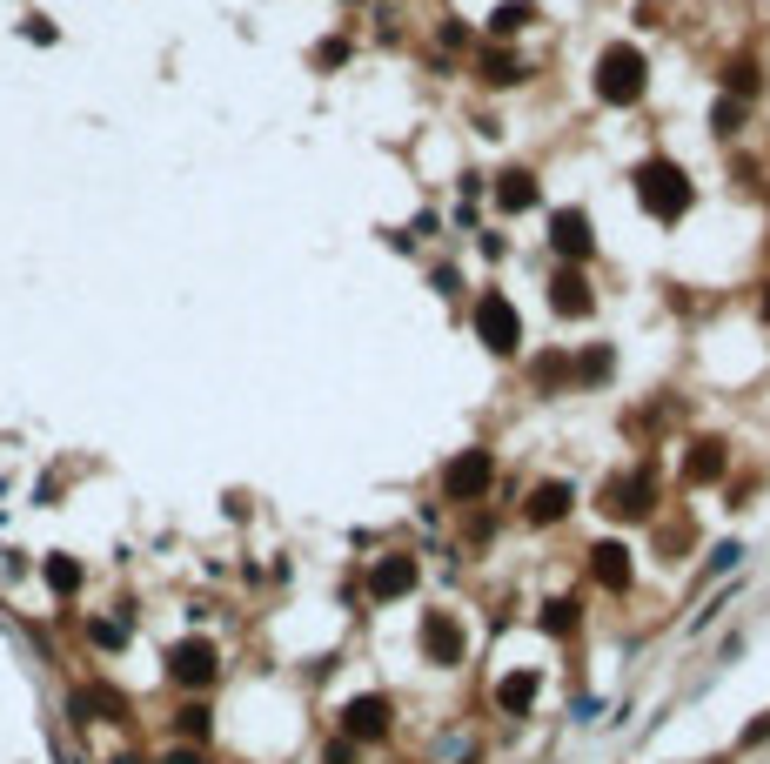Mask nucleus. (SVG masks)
<instances>
[{
    "mask_svg": "<svg viewBox=\"0 0 770 764\" xmlns=\"http://www.w3.org/2000/svg\"><path fill=\"white\" fill-rule=\"evenodd\" d=\"M637 195H643V208H650L657 222H677L683 208H690V175H683L677 161H643V168H637Z\"/></svg>",
    "mask_w": 770,
    "mask_h": 764,
    "instance_id": "f257e3e1",
    "label": "nucleus"
},
{
    "mask_svg": "<svg viewBox=\"0 0 770 764\" xmlns=\"http://www.w3.org/2000/svg\"><path fill=\"white\" fill-rule=\"evenodd\" d=\"M596 94H603V101H637L643 94V54L637 47H610V54L596 61Z\"/></svg>",
    "mask_w": 770,
    "mask_h": 764,
    "instance_id": "f03ea898",
    "label": "nucleus"
},
{
    "mask_svg": "<svg viewBox=\"0 0 770 764\" xmlns=\"http://www.w3.org/2000/svg\"><path fill=\"white\" fill-rule=\"evenodd\" d=\"M476 336H483L496 356H509V349L523 342V322L509 309V295H483V302H476Z\"/></svg>",
    "mask_w": 770,
    "mask_h": 764,
    "instance_id": "7ed1b4c3",
    "label": "nucleus"
},
{
    "mask_svg": "<svg viewBox=\"0 0 770 764\" xmlns=\"http://www.w3.org/2000/svg\"><path fill=\"white\" fill-rule=\"evenodd\" d=\"M168 677H175V684H188V691L215 684V644H208V637H188V644H175V651H168Z\"/></svg>",
    "mask_w": 770,
    "mask_h": 764,
    "instance_id": "20e7f679",
    "label": "nucleus"
},
{
    "mask_svg": "<svg viewBox=\"0 0 770 764\" xmlns=\"http://www.w3.org/2000/svg\"><path fill=\"white\" fill-rule=\"evenodd\" d=\"M650 496H657V483H650V470H630V476H616L610 490H603V510L610 517H650Z\"/></svg>",
    "mask_w": 770,
    "mask_h": 764,
    "instance_id": "39448f33",
    "label": "nucleus"
},
{
    "mask_svg": "<svg viewBox=\"0 0 770 764\" xmlns=\"http://www.w3.org/2000/svg\"><path fill=\"white\" fill-rule=\"evenodd\" d=\"M442 490L456 496V503H469V496H483L489 490V456L483 450H462L449 470H442Z\"/></svg>",
    "mask_w": 770,
    "mask_h": 764,
    "instance_id": "423d86ee",
    "label": "nucleus"
},
{
    "mask_svg": "<svg viewBox=\"0 0 770 764\" xmlns=\"http://www.w3.org/2000/svg\"><path fill=\"white\" fill-rule=\"evenodd\" d=\"M550 242H556V255L583 262V255H590V215H583V208H563L550 222Z\"/></svg>",
    "mask_w": 770,
    "mask_h": 764,
    "instance_id": "0eeeda50",
    "label": "nucleus"
},
{
    "mask_svg": "<svg viewBox=\"0 0 770 764\" xmlns=\"http://www.w3.org/2000/svg\"><path fill=\"white\" fill-rule=\"evenodd\" d=\"M409 584H416V557H382V563H375V577H369V597L389 604V597H402Z\"/></svg>",
    "mask_w": 770,
    "mask_h": 764,
    "instance_id": "6e6552de",
    "label": "nucleus"
},
{
    "mask_svg": "<svg viewBox=\"0 0 770 764\" xmlns=\"http://www.w3.org/2000/svg\"><path fill=\"white\" fill-rule=\"evenodd\" d=\"M422 651L436 657V664H456V657H462V630H456V617H442V610H436V617L422 624Z\"/></svg>",
    "mask_w": 770,
    "mask_h": 764,
    "instance_id": "1a4fd4ad",
    "label": "nucleus"
},
{
    "mask_svg": "<svg viewBox=\"0 0 770 764\" xmlns=\"http://www.w3.org/2000/svg\"><path fill=\"white\" fill-rule=\"evenodd\" d=\"M342 724H349V738H382L389 731V704L382 697H355L349 711H342Z\"/></svg>",
    "mask_w": 770,
    "mask_h": 764,
    "instance_id": "9d476101",
    "label": "nucleus"
},
{
    "mask_svg": "<svg viewBox=\"0 0 770 764\" xmlns=\"http://www.w3.org/2000/svg\"><path fill=\"white\" fill-rule=\"evenodd\" d=\"M590 557H596V584H603V590L630 584V550H623V543H596Z\"/></svg>",
    "mask_w": 770,
    "mask_h": 764,
    "instance_id": "9b49d317",
    "label": "nucleus"
},
{
    "mask_svg": "<svg viewBox=\"0 0 770 764\" xmlns=\"http://www.w3.org/2000/svg\"><path fill=\"white\" fill-rule=\"evenodd\" d=\"M550 302L563 315H590V282H583L576 269H556V295H550Z\"/></svg>",
    "mask_w": 770,
    "mask_h": 764,
    "instance_id": "f8f14e48",
    "label": "nucleus"
},
{
    "mask_svg": "<svg viewBox=\"0 0 770 764\" xmlns=\"http://www.w3.org/2000/svg\"><path fill=\"white\" fill-rule=\"evenodd\" d=\"M576 496H570V483H543V490L529 496V523H556L563 510H570Z\"/></svg>",
    "mask_w": 770,
    "mask_h": 764,
    "instance_id": "ddd939ff",
    "label": "nucleus"
},
{
    "mask_svg": "<svg viewBox=\"0 0 770 764\" xmlns=\"http://www.w3.org/2000/svg\"><path fill=\"white\" fill-rule=\"evenodd\" d=\"M496 704H503V711H529V704H536V671L503 677V684H496Z\"/></svg>",
    "mask_w": 770,
    "mask_h": 764,
    "instance_id": "4468645a",
    "label": "nucleus"
},
{
    "mask_svg": "<svg viewBox=\"0 0 770 764\" xmlns=\"http://www.w3.org/2000/svg\"><path fill=\"white\" fill-rule=\"evenodd\" d=\"M496 202H503V208H529V202H536V181H529L523 168H516V175H503V188H496Z\"/></svg>",
    "mask_w": 770,
    "mask_h": 764,
    "instance_id": "2eb2a0df",
    "label": "nucleus"
},
{
    "mask_svg": "<svg viewBox=\"0 0 770 764\" xmlns=\"http://www.w3.org/2000/svg\"><path fill=\"white\" fill-rule=\"evenodd\" d=\"M483 81H489V88H509V81H523V61H516V54H489Z\"/></svg>",
    "mask_w": 770,
    "mask_h": 764,
    "instance_id": "dca6fc26",
    "label": "nucleus"
},
{
    "mask_svg": "<svg viewBox=\"0 0 770 764\" xmlns=\"http://www.w3.org/2000/svg\"><path fill=\"white\" fill-rule=\"evenodd\" d=\"M47 584L61 590V597H74V590H81V563H74V557H47Z\"/></svg>",
    "mask_w": 770,
    "mask_h": 764,
    "instance_id": "f3484780",
    "label": "nucleus"
},
{
    "mask_svg": "<svg viewBox=\"0 0 770 764\" xmlns=\"http://www.w3.org/2000/svg\"><path fill=\"white\" fill-rule=\"evenodd\" d=\"M529 14H536L529 0H509V7H496V14H489V27H496V34H516V27H523Z\"/></svg>",
    "mask_w": 770,
    "mask_h": 764,
    "instance_id": "a211bd4d",
    "label": "nucleus"
},
{
    "mask_svg": "<svg viewBox=\"0 0 770 764\" xmlns=\"http://www.w3.org/2000/svg\"><path fill=\"white\" fill-rule=\"evenodd\" d=\"M717 470H724V450H717V443H697V456H690V476H697V483H710Z\"/></svg>",
    "mask_w": 770,
    "mask_h": 764,
    "instance_id": "6ab92c4d",
    "label": "nucleus"
},
{
    "mask_svg": "<svg viewBox=\"0 0 770 764\" xmlns=\"http://www.w3.org/2000/svg\"><path fill=\"white\" fill-rule=\"evenodd\" d=\"M88 637H94V644H101V651H114V644H121L128 630H121V624H108V617H101V624H88Z\"/></svg>",
    "mask_w": 770,
    "mask_h": 764,
    "instance_id": "aec40b11",
    "label": "nucleus"
},
{
    "mask_svg": "<svg viewBox=\"0 0 770 764\" xmlns=\"http://www.w3.org/2000/svg\"><path fill=\"white\" fill-rule=\"evenodd\" d=\"M543 624H550V630H576V604H563V597H556V604H550V617H543Z\"/></svg>",
    "mask_w": 770,
    "mask_h": 764,
    "instance_id": "412c9836",
    "label": "nucleus"
},
{
    "mask_svg": "<svg viewBox=\"0 0 770 764\" xmlns=\"http://www.w3.org/2000/svg\"><path fill=\"white\" fill-rule=\"evenodd\" d=\"M181 731H188V738H201V731H208V711H201V704H188V711H181Z\"/></svg>",
    "mask_w": 770,
    "mask_h": 764,
    "instance_id": "4be33fe9",
    "label": "nucleus"
},
{
    "mask_svg": "<svg viewBox=\"0 0 770 764\" xmlns=\"http://www.w3.org/2000/svg\"><path fill=\"white\" fill-rule=\"evenodd\" d=\"M724 81H737V88L750 94V88H757V68H750V61H737V68H724Z\"/></svg>",
    "mask_w": 770,
    "mask_h": 764,
    "instance_id": "5701e85b",
    "label": "nucleus"
},
{
    "mask_svg": "<svg viewBox=\"0 0 770 764\" xmlns=\"http://www.w3.org/2000/svg\"><path fill=\"white\" fill-rule=\"evenodd\" d=\"M168 764H201V758H195V751H168Z\"/></svg>",
    "mask_w": 770,
    "mask_h": 764,
    "instance_id": "b1692460",
    "label": "nucleus"
},
{
    "mask_svg": "<svg viewBox=\"0 0 770 764\" xmlns=\"http://www.w3.org/2000/svg\"><path fill=\"white\" fill-rule=\"evenodd\" d=\"M114 764H141V758H114Z\"/></svg>",
    "mask_w": 770,
    "mask_h": 764,
    "instance_id": "393cba45",
    "label": "nucleus"
},
{
    "mask_svg": "<svg viewBox=\"0 0 770 764\" xmlns=\"http://www.w3.org/2000/svg\"><path fill=\"white\" fill-rule=\"evenodd\" d=\"M764 315H770V295H764Z\"/></svg>",
    "mask_w": 770,
    "mask_h": 764,
    "instance_id": "a878e982",
    "label": "nucleus"
}]
</instances>
